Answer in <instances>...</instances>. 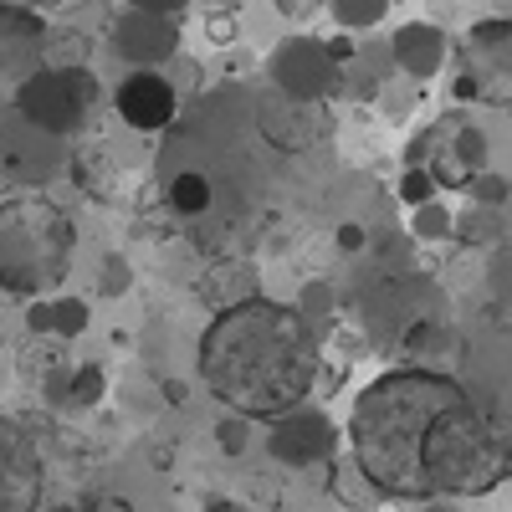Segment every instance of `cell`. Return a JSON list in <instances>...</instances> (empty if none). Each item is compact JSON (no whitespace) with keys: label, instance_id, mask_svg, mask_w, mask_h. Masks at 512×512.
I'll return each mask as SVG.
<instances>
[{"label":"cell","instance_id":"cell-1","mask_svg":"<svg viewBox=\"0 0 512 512\" xmlns=\"http://www.w3.org/2000/svg\"><path fill=\"white\" fill-rule=\"evenodd\" d=\"M354 472L400 502L482 497L507 482V436L461 379L436 369L379 374L349 415Z\"/></svg>","mask_w":512,"mask_h":512},{"label":"cell","instance_id":"cell-2","mask_svg":"<svg viewBox=\"0 0 512 512\" xmlns=\"http://www.w3.org/2000/svg\"><path fill=\"white\" fill-rule=\"evenodd\" d=\"M200 379L231 415L277 420L318 384V344L303 313L267 297H241L200 338Z\"/></svg>","mask_w":512,"mask_h":512},{"label":"cell","instance_id":"cell-3","mask_svg":"<svg viewBox=\"0 0 512 512\" xmlns=\"http://www.w3.org/2000/svg\"><path fill=\"white\" fill-rule=\"evenodd\" d=\"M72 262V221L52 200L21 195L0 205V287L6 292H47Z\"/></svg>","mask_w":512,"mask_h":512},{"label":"cell","instance_id":"cell-4","mask_svg":"<svg viewBox=\"0 0 512 512\" xmlns=\"http://www.w3.org/2000/svg\"><path fill=\"white\" fill-rule=\"evenodd\" d=\"M93 98H98V82L88 67L41 62L36 72H26L16 82V108L36 134H67V128H77V118L93 108Z\"/></svg>","mask_w":512,"mask_h":512},{"label":"cell","instance_id":"cell-5","mask_svg":"<svg viewBox=\"0 0 512 512\" xmlns=\"http://www.w3.org/2000/svg\"><path fill=\"white\" fill-rule=\"evenodd\" d=\"M41 446L21 420L0 415V512H36L41 507Z\"/></svg>","mask_w":512,"mask_h":512},{"label":"cell","instance_id":"cell-6","mask_svg":"<svg viewBox=\"0 0 512 512\" xmlns=\"http://www.w3.org/2000/svg\"><path fill=\"white\" fill-rule=\"evenodd\" d=\"M272 77H277V88L297 103H318L323 93H333V82H338V67L328 57L323 41H308V36H297L287 41V47H277L272 57Z\"/></svg>","mask_w":512,"mask_h":512},{"label":"cell","instance_id":"cell-7","mask_svg":"<svg viewBox=\"0 0 512 512\" xmlns=\"http://www.w3.org/2000/svg\"><path fill=\"white\" fill-rule=\"evenodd\" d=\"M175 47H180V26L169 16H159V11L128 6V16L113 26V52L123 62H134V67H159Z\"/></svg>","mask_w":512,"mask_h":512},{"label":"cell","instance_id":"cell-8","mask_svg":"<svg viewBox=\"0 0 512 512\" xmlns=\"http://www.w3.org/2000/svg\"><path fill=\"white\" fill-rule=\"evenodd\" d=\"M41 52H47V31H41V21L31 11L0 6V88L16 93V82L41 67Z\"/></svg>","mask_w":512,"mask_h":512},{"label":"cell","instance_id":"cell-9","mask_svg":"<svg viewBox=\"0 0 512 512\" xmlns=\"http://www.w3.org/2000/svg\"><path fill=\"white\" fill-rule=\"evenodd\" d=\"M118 118L128 128H139V134H154L175 118V88H169V77L154 72V67H139L134 77H123L118 88Z\"/></svg>","mask_w":512,"mask_h":512},{"label":"cell","instance_id":"cell-10","mask_svg":"<svg viewBox=\"0 0 512 512\" xmlns=\"http://www.w3.org/2000/svg\"><path fill=\"white\" fill-rule=\"evenodd\" d=\"M272 425H277V431H272V456L287 461V466H308V461H323L333 451V425L323 415L303 410V405L277 415Z\"/></svg>","mask_w":512,"mask_h":512},{"label":"cell","instance_id":"cell-11","mask_svg":"<svg viewBox=\"0 0 512 512\" xmlns=\"http://www.w3.org/2000/svg\"><path fill=\"white\" fill-rule=\"evenodd\" d=\"M395 62H400L410 77L441 72V62H446V36H441L436 26H425V21L400 26V31H395Z\"/></svg>","mask_w":512,"mask_h":512},{"label":"cell","instance_id":"cell-12","mask_svg":"<svg viewBox=\"0 0 512 512\" xmlns=\"http://www.w3.org/2000/svg\"><path fill=\"white\" fill-rule=\"evenodd\" d=\"M169 205H175V216H205L210 210V180L185 169V175L169 180Z\"/></svg>","mask_w":512,"mask_h":512},{"label":"cell","instance_id":"cell-13","mask_svg":"<svg viewBox=\"0 0 512 512\" xmlns=\"http://www.w3.org/2000/svg\"><path fill=\"white\" fill-rule=\"evenodd\" d=\"M47 313H52V333H62V338H77L82 328H88V303H82V297L47 303Z\"/></svg>","mask_w":512,"mask_h":512},{"label":"cell","instance_id":"cell-14","mask_svg":"<svg viewBox=\"0 0 512 512\" xmlns=\"http://www.w3.org/2000/svg\"><path fill=\"white\" fill-rule=\"evenodd\" d=\"M67 400H72L77 410H93V405L103 400V369H98V364H82V369L72 374V390H67Z\"/></svg>","mask_w":512,"mask_h":512},{"label":"cell","instance_id":"cell-15","mask_svg":"<svg viewBox=\"0 0 512 512\" xmlns=\"http://www.w3.org/2000/svg\"><path fill=\"white\" fill-rule=\"evenodd\" d=\"M384 11H390V0H333V16L344 26H374Z\"/></svg>","mask_w":512,"mask_h":512},{"label":"cell","instance_id":"cell-16","mask_svg":"<svg viewBox=\"0 0 512 512\" xmlns=\"http://www.w3.org/2000/svg\"><path fill=\"white\" fill-rule=\"evenodd\" d=\"M410 210H415V231H420V236H446V231H451V210H446V205L420 200V205H410Z\"/></svg>","mask_w":512,"mask_h":512},{"label":"cell","instance_id":"cell-17","mask_svg":"<svg viewBox=\"0 0 512 512\" xmlns=\"http://www.w3.org/2000/svg\"><path fill=\"white\" fill-rule=\"evenodd\" d=\"M400 195H405L410 205L431 200V195H436V180H431V169H425V164H410V169H405V180H400Z\"/></svg>","mask_w":512,"mask_h":512},{"label":"cell","instance_id":"cell-18","mask_svg":"<svg viewBox=\"0 0 512 512\" xmlns=\"http://www.w3.org/2000/svg\"><path fill=\"white\" fill-rule=\"evenodd\" d=\"M466 185H472V195H477L482 205H502V200H507V180H502V175H482V169H477Z\"/></svg>","mask_w":512,"mask_h":512},{"label":"cell","instance_id":"cell-19","mask_svg":"<svg viewBox=\"0 0 512 512\" xmlns=\"http://www.w3.org/2000/svg\"><path fill=\"white\" fill-rule=\"evenodd\" d=\"M128 277H134V272H128V262H123V256H108V272H103V292H108V297L128 292Z\"/></svg>","mask_w":512,"mask_h":512},{"label":"cell","instance_id":"cell-20","mask_svg":"<svg viewBox=\"0 0 512 512\" xmlns=\"http://www.w3.org/2000/svg\"><path fill=\"white\" fill-rule=\"evenodd\" d=\"M364 246H369V231L364 226H354V221L338 226V251H364Z\"/></svg>","mask_w":512,"mask_h":512},{"label":"cell","instance_id":"cell-21","mask_svg":"<svg viewBox=\"0 0 512 512\" xmlns=\"http://www.w3.org/2000/svg\"><path fill=\"white\" fill-rule=\"evenodd\" d=\"M128 6H139V11H159V16H175L185 0H128Z\"/></svg>","mask_w":512,"mask_h":512},{"label":"cell","instance_id":"cell-22","mask_svg":"<svg viewBox=\"0 0 512 512\" xmlns=\"http://www.w3.org/2000/svg\"><path fill=\"white\" fill-rule=\"evenodd\" d=\"M221 441H226V446H231V456H236V446L246 441V420H241V415H236L231 425H221Z\"/></svg>","mask_w":512,"mask_h":512},{"label":"cell","instance_id":"cell-23","mask_svg":"<svg viewBox=\"0 0 512 512\" xmlns=\"http://www.w3.org/2000/svg\"><path fill=\"white\" fill-rule=\"evenodd\" d=\"M328 57H333V62H349V57H354V41H349V36H333V41H328Z\"/></svg>","mask_w":512,"mask_h":512},{"label":"cell","instance_id":"cell-24","mask_svg":"<svg viewBox=\"0 0 512 512\" xmlns=\"http://www.w3.org/2000/svg\"><path fill=\"white\" fill-rule=\"evenodd\" d=\"M31 328H36V333H52V313H47V303H36V308H31Z\"/></svg>","mask_w":512,"mask_h":512},{"label":"cell","instance_id":"cell-25","mask_svg":"<svg viewBox=\"0 0 512 512\" xmlns=\"http://www.w3.org/2000/svg\"><path fill=\"white\" fill-rule=\"evenodd\" d=\"M420 507H425V512H456V507H451V497H436V502H420Z\"/></svg>","mask_w":512,"mask_h":512},{"label":"cell","instance_id":"cell-26","mask_svg":"<svg viewBox=\"0 0 512 512\" xmlns=\"http://www.w3.org/2000/svg\"><path fill=\"white\" fill-rule=\"evenodd\" d=\"M52 512H72V507H52Z\"/></svg>","mask_w":512,"mask_h":512}]
</instances>
